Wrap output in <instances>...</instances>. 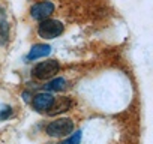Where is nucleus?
Masks as SVG:
<instances>
[{
    "instance_id": "nucleus-6",
    "label": "nucleus",
    "mask_w": 153,
    "mask_h": 144,
    "mask_svg": "<svg viewBox=\"0 0 153 144\" xmlns=\"http://www.w3.org/2000/svg\"><path fill=\"white\" fill-rule=\"evenodd\" d=\"M51 53V47L50 45H45V44H38V45H33L30 53L27 54V60H35V59H39V57H45V56H50Z\"/></svg>"
},
{
    "instance_id": "nucleus-8",
    "label": "nucleus",
    "mask_w": 153,
    "mask_h": 144,
    "mask_svg": "<svg viewBox=\"0 0 153 144\" xmlns=\"http://www.w3.org/2000/svg\"><path fill=\"white\" fill-rule=\"evenodd\" d=\"M47 89L48 90H53V92H62V90H65L66 89V81H65V78H54V80H51L48 84H47Z\"/></svg>"
},
{
    "instance_id": "nucleus-7",
    "label": "nucleus",
    "mask_w": 153,
    "mask_h": 144,
    "mask_svg": "<svg viewBox=\"0 0 153 144\" xmlns=\"http://www.w3.org/2000/svg\"><path fill=\"white\" fill-rule=\"evenodd\" d=\"M72 105V102L69 99H60L59 102L54 101V104L51 105V110H48V114L50 116H56V114H60V113H65L69 110V107Z\"/></svg>"
},
{
    "instance_id": "nucleus-10",
    "label": "nucleus",
    "mask_w": 153,
    "mask_h": 144,
    "mask_svg": "<svg viewBox=\"0 0 153 144\" xmlns=\"http://www.w3.org/2000/svg\"><path fill=\"white\" fill-rule=\"evenodd\" d=\"M0 33H2V38L6 39L9 36V24L3 20L2 23H0Z\"/></svg>"
},
{
    "instance_id": "nucleus-3",
    "label": "nucleus",
    "mask_w": 153,
    "mask_h": 144,
    "mask_svg": "<svg viewBox=\"0 0 153 144\" xmlns=\"http://www.w3.org/2000/svg\"><path fill=\"white\" fill-rule=\"evenodd\" d=\"M59 69H60V65H59L57 60H45V62H41L39 65H36L33 68L32 74L38 80H48V78H51L57 74Z\"/></svg>"
},
{
    "instance_id": "nucleus-4",
    "label": "nucleus",
    "mask_w": 153,
    "mask_h": 144,
    "mask_svg": "<svg viewBox=\"0 0 153 144\" xmlns=\"http://www.w3.org/2000/svg\"><path fill=\"white\" fill-rule=\"evenodd\" d=\"M54 12V5L51 2H41V3H36L32 6L30 9V15L33 20H38V21H44V20H48V17Z\"/></svg>"
},
{
    "instance_id": "nucleus-9",
    "label": "nucleus",
    "mask_w": 153,
    "mask_h": 144,
    "mask_svg": "<svg viewBox=\"0 0 153 144\" xmlns=\"http://www.w3.org/2000/svg\"><path fill=\"white\" fill-rule=\"evenodd\" d=\"M80 141H81V131H78V132H74L68 140H65L62 144H80Z\"/></svg>"
},
{
    "instance_id": "nucleus-11",
    "label": "nucleus",
    "mask_w": 153,
    "mask_h": 144,
    "mask_svg": "<svg viewBox=\"0 0 153 144\" xmlns=\"http://www.w3.org/2000/svg\"><path fill=\"white\" fill-rule=\"evenodd\" d=\"M12 114V110H11V107H5V110L0 113V120H5L6 117H9Z\"/></svg>"
},
{
    "instance_id": "nucleus-2",
    "label": "nucleus",
    "mask_w": 153,
    "mask_h": 144,
    "mask_svg": "<svg viewBox=\"0 0 153 144\" xmlns=\"http://www.w3.org/2000/svg\"><path fill=\"white\" fill-rule=\"evenodd\" d=\"M72 129H74V122L71 119H57L47 126V134L50 137L59 138V137L71 135Z\"/></svg>"
},
{
    "instance_id": "nucleus-5",
    "label": "nucleus",
    "mask_w": 153,
    "mask_h": 144,
    "mask_svg": "<svg viewBox=\"0 0 153 144\" xmlns=\"http://www.w3.org/2000/svg\"><path fill=\"white\" fill-rule=\"evenodd\" d=\"M54 96L53 95H50V93H38L35 98H33V101H32V104H33V107H35V110H38V111H48L50 108H51V105L54 104Z\"/></svg>"
},
{
    "instance_id": "nucleus-1",
    "label": "nucleus",
    "mask_w": 153,
    "mask_h": 144,
    "mask_svg": "<svg viewBox=\"0 0 153 144\" xmlns=\"http://www.w3.org/2000/svg\"><path fill=\"white\" fill-rule=\"evenodd\" d=\"M65 27L57 20H44L38 26V35L44 39H54L63 33Z\"/></svg>"
}]
</instances>
